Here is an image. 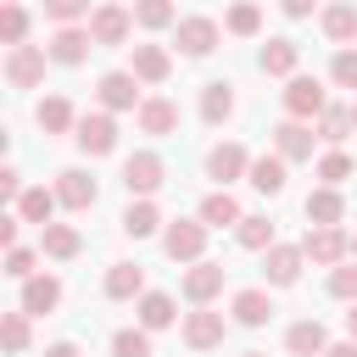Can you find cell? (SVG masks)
<instances>
[{
  "label": "cell",
  "instance_id": "6da1fadb",
  "mask_svg": "<svg viewBox=\"0 0 357 357\" xmlns=\"http://www.w3.org/2000/svg\"><path fill=\"white\" fill-rule=\"evenodd\" d=\"M301 251H307V262L335 268V262H346V257H351V234H346L340 223H312V229H307V240H301Z\"/></svg>",
  "mask_w": 357,
  "mask_h": 357
},
{
  "label": "cell",
  "instance_id": "7a4b0ae2",
  "mask_svg": "<svg viewBox=\"0 0 357 357\" xmlns=\"http://www.w3.org/2000/svg\"><path fill=\"white\" fill-rule=\"evenodd\" d=\"M45 61H50L45 45H6V84L11 89H33L45 78Z\"/></svg>",
  "mask_w": 357,
  "mask_h": 357
},
{
  "label": "cell",
  "instance_id": "3957f363",
  "mask_svg": "<svg viewBox=\"0 0 357 357\" xmlns=\"http://www.w3.org/2000/svg\"><path fill=\"white\" fill-rule=\"evenodd\" d=\"M73 139H78L84 156H112V151H117V123H112V112H84L78 128H73Z\"/></svg>",
  "mask_w": 357,
  "mask_h": 357
},
{
  "label": "cell",
  "instance_id": "277c9868",
  "mask_svg": "<svg viewBox=\"0 0 357 357\" xmlns=\"http://www.w3.org/2000/svg\"><path fill=\"white\" fill-rule=\"evenodd\" d=\"M223 279H229V268L223 262H190L184 268V279H178V290H184V301H195V307H206L212 296H223Z\"/></svg>",
  "mask_w": 357,
  "mask_h": 357
},
{
  "label": "cell",
  "instance_id": "5b68a950",
  "mask_svg": "<svg viewBox=\"0 0 357 357\" xmlns=\"http://www.w3.org/2000/svg\"><path fill=\"white\" fill-rule=\"evenodd\" d=\"M223 335H229V318L212 312V301L195 307V312H184V346L190 351H212V346H223Z\"/></svg>",
  "mask_w": 357,
  "mask_h": 357
},
{
  "label": "cell",
  "instance_id": "8992f818",
  "mask_svg": "<svg viewBox=\"0 0 357 357\" xmlns=\"http://www.w3.org/2000/svg\"><path fill=\"white\" fill-rule=\"evenodd\" d=\"M162 178H167V167H162L156 151H134V156L123 162V190H128V195H156Z\"/></svg>",
  "mask_w": 357,
  "mask_h": 357
},
{
  "label": "cell",
  "instance_id": "52a82bcc",
  "mask_svg": "<svg viewBox=\"0 0 357 357\" xmlns=\"http://www.w3.org/2000/svg\"><path fill=\"white\" fill-rule=\"evenodd\" d=\"M162 245H167L173 262H201V251H206V223H201V218H178V223H167Z\"/></svg>",
  "mask_w": 357,
  "mask_h": 357
},
{
  "label": "cell",
  "instance_id": "ba28073f",
  "mask_svg": "<svg viewBox=\"0 0 357 357\" xmlns=\"http://www.w3.org/2000/svg\"><path fill=\"white\" fill-rule=\"evenodd\" d=\"M45 50H50V61L78 67V61L95 50V33H89V22H84V28H78V22H61V28L50 33V45H45Z\"/></svg>",
  "mask_w": 357,
  "mask_h": 357
},
{
  "label": "cell",
  "instance_id": "9c48e42d",
  "mask_svg": "<svg viewBox=\"0 0 357 357\" xmlns=\"http://www.w3.org/2000/svg\"><path fill=\"white\" fill-rule=\"evenodd\" d=\"M329 106V95H324V84L318 78H307V73H296L290 84H284V112L290 117H301V123H312L318 112Z\"/></svg>",
  "mask_w": 357,
  "mask_h": 357
},
{
  "label": "cell",
  "instance_id": "30bf717a",
  "mask_svg": "<svg viewBox=\"0 0 357 357\" xmlns=\"http://www.w3.org/2000/svg\"><path fill=\"white\" fill-rule=\"evenodd\" d=\"M251 173V156H245V145L240 139H223V145H212L206 151V178H218L223 190L234 184V178H245Z\"/></svg>",
  "mask_w": 357,
  "mask_h": 357
},
{
  "label": "cell",
  "instance_id": "8fae6325",
  "mask_svg": "<svg viewBox=\"0 0 357 357\" xmlns=\"http://www.w3.org/2000/svg\"><path fill=\"white\" fill-rule=\"evenodd\" d=\"M128 28H134V11L117 6V0H106V6L89 11V33H95V45H123Z\"/></svg>",
  "mask_w": 357,
  "mask_h": 357
},
{
  "label": "cell",
  "instance_id": "7c38bea8",
  "mask_svg": "<svg viewBox=\"0 0 357 357\" xmlns=\"http://www.w3.org/2000/svg\"><path fill=\"white\" fill-rule=\"evenodd\" d=\"M95 95H100L106 112H139V78L134 73H106L95 84Z\"/></svg>",
  "mask_w": 357,
  "mask_h": 357
},
{
  "label": "cell",
  "instance_id": "4fadbf2b",
  "mask_svg": "<svg viewBox=\"0 0 357 357\" xmlns=\"http://www.w3.org/2000/svg\"><path fill=\"white\" fill-rule=\"evenodd\" d=\"M128 73H134L139 84H162V78L173 73V56H167L162 45H128Z\"/></svg>",
  "mask_w": 357,
  "mask_h": 357
},
{
  "label": "cell",
  "instance_id": "5bb4252c",
  "mask_svg": "<svg viewBox=\"0 0 357 357\" xmlns=\"http://www.w3.org/2000/svg\"><path fill=\"white\" fill-rule=\"evenodd\" d=\"M139 134H151V139H167L173 128H178V106L167 100V95H151V100H139Z\"/></svg>",
  "mask_w": 357,
  "mask_h": 357
},
{
  "label": "cell",
  "instance_id": "9a60e30c",
  "mask_svg": "<svg viewBox=\"0 0 357 357\" xmlns=\"http://www.w3.org/2000/svg\"><path fill=\"white\" fill-rule=\"evenodd\" d=\"M273 151H279L284 162H312V128H307L301 117H284V123L273 128Z\"/></svg>",
  "mask_w": 357,
  "mask_h": 357
},
{
  "label": "cell",
  "instance_id": "2e32d148",
  "mask_svg": "<svg viewBox=\"0 0 357 357\" xmlns=\"http://www.w3.org/2000/svg\"><path fill=\"white\" fill-rule=\"evenodd\" d=\"M301 262H307V251H301V245H279V240H273V245L262 251L268 284H296V279H301Z\"/></svg>",
  "mask_w": 357,
  "mask_h": 357
},
{
  "label": "cell",
  "instance_id": "e0dca14e",
  "mask_svg": "<svg viewBox=\"0 0 357 357\" xmlns=\"http://www.w3.org/2000/svg\"><path fill=\"white\" fill-rule=\"evenodd\" d=\"M56 301H61V279H56V273H33V279H22V312H28V318L56 312Z\"/></svg>",
  "mask_w": 357,
  "mask_h": 357
},
{
  "label": "cell",
  "instance_id": "ac0fdd59",
  "mask_svg": "<svg viewBox=\"0 0 357 357\" xmlns=\"http://www.w3.org/2000/svg\"><path fill=\"white\" fill-rule=\"evenodd\" d=\"M284 346H290V357H324L329 351V329L318 318H296L284 329Z\"/></svg>",
  "mask_w": 357,
  "mask_h": 357
},
{
  "label": "cell",
  "instance_id": "d6986e66",
  "mask_svg": "<svg viewBox=\"0 0 357 357\" xmlns=\"http://www.w3.org/2000/svg\"><path fill=\"white\" fill-rule=\"evenodd\" d=\"M178 50L195 56V61L212 56V50H218V22H212V17H184V22H178Z\"/></svg>",
  "mask_w": 357,
  "mask_h": 357
},
{
  "label": "cell",
  "instance_id": "ffe728a7",
  "mask_svg": "<svg viewBox=\"0 0 357 357\" xmlns=\"http://www.w3.org/2000/svg\"><path fill=\"white\" fill-rule=\"evenodd\" d=\"M296 61H301V45H296V39H268V45L257 50V67H262L268 78H296Z\"/></svg>",
  "mask_w": 357,
  "mask_h": 357
},
{
  "label": "cell",
  "instance_id": "44dd1931",
  "mask_svg": "<svg viewBox=\"0 0 357 357\" xmlns=\"http://www.w3.org/2000/svg\"><path fill=\"white\" fill-rule=\"evenodd\" d=\"M251 190H262V195H284V184H290V162L273 151V156H251Z\"/></svg>",
  "mask_w": 357,
  "mask_h": 357
},
{
  "label": "cell",
  "instance_id": "7402d4cb",
  "mask_svg": "<svg viewBox=\"0 0 357 357\" xmlns=\"http://www.w3.org/2000/svg\"><path fill=\"white\" fill-rule=\"evenodd\" d=\"M56 195H61V206H67V212H89L100 190H95V178H89V173L67 167V173H56Z\"/></svg>",
  "mask_w": 357,
  "mask_h": 357
},
{
  "label": "cell",
  "instance_id": "603a6c76",
  "mask_svg": "<svg viewBox=\"0 0 357 357\" xmlns=\"http://www.w3.org/2000/svg\"><path fill=\"white\" fill-rule=\"evenodd\" d=\"M106 296H112V301L145 296V268H139V262H112V268H106Z\"/></svg>",
  "mask_w": 357,
  "mask_h": 357
},
{
  "label": "cell",
  "instance_id": "cb8c5ba5",
  "mask_svg": "<svg viewBox=\"0 0 357 357\" xmlns=\"http://www.w3.org/2000/svg\"><path fill=\"white\" fill-rule=\"evenodd\" d=\"M201 117H206L212 128L234 117V84H229V78H212V84L201 89Z\"/></svg>",
  "mask_w": 357,
  "mask_h": 357
},
{
  "label": "cell",
  "instance_id": "d4e9b609",
  "mask_svg": "<svg viewBox=\"0 0 357 357\" xmlns=\"http://www.w3.org/2000/svg\"><path fill=\"white\" fill-rule=\"evenodd\" d=\"M56 206H61L56 190H22V195H17V218H22V223H39V229L56 223Z\"/></svg>",
  "mask_w": 357,
  "mask_h": 357
},
{
  "label": "cell",
  "instance_id": "484cf974",
  "mask_svg": "<svg viewBox=\"0 0 357 357\" xmlns=\"http://www.w3.org/2000/svg\"><path fill=\"white\" fill-rule=\"evenodd\" d=\"M78 245H84V240H78V229H73V223H45V229H39V251H45V257H56V262H73V257H78Z\"/></svg>",
  "mask_w": 357,
  "mask_h": 357
},
{
  "label": "cell",
  "instance_id": "4316f807",
  "mask_svg": "<svg viewBox=\"0 0 357 357\" xmlns=\"http://www.w3.org/2000/svg\"><path fill=\"white\" fill-rule=\"evenodd\" d=\"M229 312H234V324H245V329H262V324L273 318V296H268V290H240Z\"/></svg>",
  "mask_w": 357,
  "mask_h": 357
},
{
  "label": "cell",
  "instance_id": "83f0119b",
  "mask_svg": "<svg viewBox=\"0 0 357 357\" xmlns=\"http://www.w3.org/2000/svg\"><path fill=\"white\" fill-rule=\"evenodd\" d=\"M324 39H335V45H351L357 39V6L351 0H335V6H324Z\"/></svg>",
  "mask_w": 357,
  "mask_h": 357
},
{
  "label": "cell",
  "instance_id": "f1b7e54d",
  "mask_svg": "<svg viewBox=\"0 0 357 357\" xmlns=\"http://www.w3.org/2000/svg\"><path fill=\"white\" fill-rule=\"evenodd\" d=\"M33 117H39V128H45V134H67V128H78V117H73V100H67V95H45Z\"/></svg>",
  "mask_w": 357,
  "mask_h": 357
},
{
  "label": "cell",
  "instance_id": "f546056e",
  "mask_svg": "<svg viewBox=\"0 0 357 357\" xmlns=\"http://www.w3.org/2000/svg\"><path fill=\"white\" fill-rule=\"evenodd\" d=\"M245 212H240V201L229 195V190H212L206 201H201V223L206 229H229V223H240Z\"/></svg>",
  "mask_w": 357,
  "mask_h": 357
},
{
  "label": "cell",
  "instance_id": "4dcf8cb0",
  "mask_svg": "<svg viewBox=\"0 0 357 357\" xmlns=\"http://www.w3.org/2000/svg\"><path fill=\"white\" fill-rule=\"evenodd\" d=\"M340 218H346L340 190H335V184H318V190L307 195V223H340Z\"/></svg>",
  "mask_w": 357,
  "mask_h": 357
},
{
  "label": "cell",
  "instance_id": "1f68e13d",
  "mask_svg": "<svg viewBox=\"0 0 357 357\" xmlns=\"http://www.w3.org/2000/svg\"><path fill=\"white\" fill-rule=\"evenodd\" d=\"M156 229H162V212H156V201H151V195H139V201L123 212V234L145 240V234H156Z\"/></svg>",
  "mask_w": 357,
  "mask_h": 357
},
{
  "label": "cell",
  "instance_id": "d6a6232c",
  "mask_svg": "<svg viewBox=\"0 0 357 357\" xmlns=\"http://www.w3.org/2000/svg\"><path fill=\"white\" fill-rule=\"evenodd\" d=\"M173 318H178V312H173V296H167V290H145V296H139V324H145V329H167Z\"/></svg>",
  "mask_w": 357,
  "mask_h": 357
},
{
  "label": "cell",
  "instance_id": "836d02e7",
  "mask_svg": "<svg viewBox=\"0 0 357 357\" xmlns=\"http://www.w3.org/2000/svg\"><path fill=\"white\" fill-rule=\"evenodd\" d=\"M357 128V117H351V106H324L318 112V139H329V145H340L346 134Z\"/></svg>",
  "mask_w": 357,
  "mask_h": 357
},
{
  "label": "cell",
  "instance_id": "e575fe53",
  "mask_svg": "<svg viewBox=\"0 0 357 357\" xmlns=\"http://www.w3.org/2000/svg\"><path fill=\"white\" fill-rule=\"evenodd\" d=\"M234 240H240L245 251H268V245H273V223H268V218H240V223H234Z\"/></svg>",
  "mask_w": 357,
  "mask_h": 357
},
{
  "label": "cell",
  "instance_id": "d590c367",
  "mask_svg": "<svg viewBox=\"0 0 357 357\" xmlns=\"http://www.w3.org/2000/svg\"><path fill=\"white\" fill-rule=\"evenodd\" d=\"M223 28H229V33H240V39H251V33L262 28V11H257V0H240V6H229Z\"/></svg>",
  "mask_w": 357,
  "mask_h": 357
},
{
  "label": "cell",
  "instance_id": "8d00e7d4",
  "mask_svg": "<svg viewBox=\"0 0 357 357\" xmlns=\"http://www.w3.org/2000/svg\"><path fill=\"white\" fill-rule=\"evenodd\" d=\"M0 39H6V45H28V11H22L17 0L0 6Z\"/></svg>",
  "mask_w": 357,
  "mask_h": 357
},
{
  "label": "cell",
  "instance_id": "74e56055",
  "mask_svg": "<svg viewBox=\"0 0 357 357\" xmlns=\"http://www.w3.org/2000/svg\"><path fill=\"white\" fill-rule=\"evenodd\" d=\"M112 357H151V329H117L112 335Z\"/></svg>",
  "mask_w": 357,
  "mask_h": 357
},
{
  "label": "cell",
  "instance_id": "f35d334b",
  "mask_svg": "<svg viewBox=\"0 0 357 357\" xmlns=\"http://www.w3.org/2000/svg\"><path fill=\"white\" fill-rule=\"evenodd\" d=\"M139 28H173V0H134Z\"/></svg>",
  "mask_w": 357,
  "mask_h": 357
},
{
  "label": "cell",
  "instance_id": "ab89813d",
  "mask_svg": "<svg viewBox=\"0 0 357 357\" xmlns=\"http://www.w3.org/2000/svg\"><path fill=\"white\" fill-rule=\"evenodd\" d=\"M318 178L340 190V184L351 178V156H346V151H324V156H318Z\"/></svg>",
  "mask_w": 357,
  "mask_h": 357
},
{
  "label": "cell",
  "instance_id": "60d3db41",
  "mask_svg": "<svg viewBox=\"0 0 357 357\" xmlns=\"http://www.w3.org/2000/svg\"><path fill=\"white\" fill-rule=\"evenodd\" d=\"M0 340H6V351H28V312L22 307L0 318Z\"/></svg>",
  "mask_w": 357,
  "mask_h": 357
},
{
  "label": "cell",
  "instance_id": "b9f144b4",
  "mask_svg": "<svg viewBox=\"0 0 357 357\" xmlns=\"http://www.w3.org/2000/svg\"><path fill=\"white\" fill-rule=\"evenodd\" d=\"M329 296L357 301V262H335V268H329Z\"/></svg>",
  "mask_w": 357,
  "mask_h": 357
},
{
  "label": "cell",
  "instance_id": "7bdbcfd3",
  "mask_svg": "<svg viewBox=\"0 0 357 357\" xmlns=\"http://www.w3.org/2000/svg\"><path fill=\"white\" fill-rule=\"evenodd\" d=\"M329 78H335L340 89H357V50H351V45H340V50H335V61H329Z\"/></svg>",
  "mask_w": 357,
  "mask_h": 357
},
{
  "label": "cell",
  "instance_id": "ee69618b",
  "mask_svg": "<svg viewBox=\"0 0 357 357\" xmlns=\"http://www.w3.org/2000/svg\"><path fill=\"white\" fill-rule=\"evenodd\" d=\"M45 17L50 22H89V0H45Z\"/></svg>",
  "mask_w": 357,
  "mask_h": 357
},
{
  "label": "cell",
  "instance_id": "f6af8a7d",
  "mask_svg": "<svg viewBox=\"0 0 357 357\" xmlns=\"http://www.w3.org/2000/svg\"><path fill=\"white\" fill-rule=\"evenodd\" d=\"M6 279H17V284H22V279H33V251L11 245V251H6Z\"/></svg>",
  "mask_w": 357,
  "mask_h": 357
},
{
  "label": "cell",
  "instance_id": "bcb514c9",
  "mask_svg": "<svg viewBox=\"0 0 357 357\" xmlns=\"http://www.w3.org/2000/svg\"><path fill=\"white\" fill-rule=\"evenodd\" d=\"M0 195H6V201L22 195V173H17V167H0Z\"/></svg>",
  "mask_w": 357,
  "mask_h": 357
},
{
  "label": "cell",
  "instance_id": "7dc6e473",
  "mask_svg": "<svg viewBox=\"0 0 357 357\" xmlns=\"http://www.w3.org/2000/svg\"><path fill=\"white\" fill-rule=\"evenodd\" d=\"M17 229H22V218H0V245H6V251L17 245Z\"/></svg>",
  "mask_w": 357,
  "mask_h": 357
},
{
  "label": "cell",
  "instance_id": "c3c4849f",
  "mask_svg": "<svg viewBox=\"0 0 357 357\" xmlns=\"http://www.w3.org/2000/svg\"><path fill=\"white\" fill-rule=\"evenodd\" d=\"M279 6H284V17H312L318 0H279Z\"/></svg>",
  "mask_w": 357,
  "mask_h": 357
},
{
  "label": "cell",
  "instance_id": "681fc988",
  "mask_svg": "<svg viewBox=\"0 0 357 357\" xmlns=\"http://www.w3.org/2000/svg\"><path fill=\"white\" fill-rule=\"evenodd\" d=\"M45 357H78V346H73V340H50V346H45Z\"/></svg>",
  "mask_w": 357,
  "mask_h": 357
},
{
  "label": "cell",
  "instance_id": "f907efd6",
  "mask_svg": "<svg viewBox=\"0 0 357 357\" xmlns=\"http://www.w3.org/2000/svg\"><path fill=\"white\" fill-rule=\"evenodd\" d=\"M324 357H357V340H335V346H329Z\"/></svg>",
  "mask_w": 357,
  "mask_h": 357
},
{
  "label": "cell",
  "instance_id": "816d5d0a",
  "mask_svg": "<svg viewBox=\"0 0 357 357\" xmlns=\"http://www.w3.org/2000/svg\"><path fill=\"white\" fill-rule=\"evenodd\" d=\"M346 335L357 340V301H351V312H346Z\"/></svg>",
  "mask_w": 357,
  "mask_h": 357
},
{
  "label": "cell",
  "instance_id": "f5cc1de1",
  "mask_svg": "<svg viewBox=\"0 0 357 357\" xmlns=\"http://www.w3.org/2000/svg\"><path fill=\"white\" fill-rule=\"evenodd\" d=\"M240 357H268V351H240Z\"/></svg>",
  "mask_w": 357,
  "mask_h": 357
},
{
  "label": "cell",
  "instance_id": "db71d44e",
  "mask_svg": "<svg viewBox=\"0 0 357 357\" xmlns=\"http://www.w3.org/2000/svg\"><path fill=\"white\" fill-rule=\"evenodd\" d=\"M351 262H357V234H351Z\"/></svg>",
  "mask_w": 357,
  "mask_h": 357
},
{
  "label": "cell",
  "instance_id": "11a10c76",
  "mask_svg": "<svg viewBox=\"0 0 357 357\" xmlns=\"http://www.w3.org/2000/svg\"><path fill=\"white\" fill-rule=\"evenodd\" d=\"M351 117H357V100H351Z\"/></svg>",
  "mask_w": 357,
  "mask_h": 357
}]
</instances>
